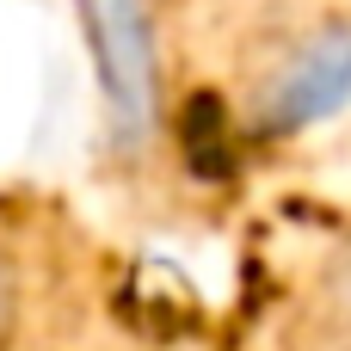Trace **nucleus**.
<instances>
[{
  "label": "nucleus",
  "mask_w": 351,
  "mask_h": 351,
  "mask_svg": "<svg viewBox=\"0 0 351 351\" xmlns=\"http://www.w3.org/2000/svg\"><path fill=\"white\" fill-rule=\"evenodd\" d=\"M19 321H25V278H19V253L0 234V351H12Z\"/></svg>",
  "instance_id": "nucleus-1"
}]
</instances>
